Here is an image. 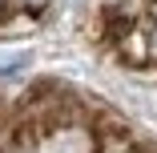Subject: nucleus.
<instances>
[{"label": "nucleus", "instance_id": "obj_3", "mask_svg": "<svg viewBox=\"0 0 157 153\" xmlns=\"http://www.w3.org/2000/svg\"><path fill=\"white\" fill-rule=\"evenodd\" d=\"M0 8H4V0H0Z\"/></svg>", "mask_w": 157, "mask_h": 153}, {"label": "nucleus", "instance_id": "obj_2", "mask_svg": "<svg viewBox=\"0 0 157 153\" xmlns=\"http://www.w3.org/2000/svg\"><path fill=\"white\" fill-rule=\"evenodd\" d=\"M149 52L157 56V20H153V28H149Z\"/></svg>", "mask_w": 157, "mask_h": 153}, {"label": "nucleus", "instance_id": "obj_1", "mask_svg": "<svg viewBox=\"0 0 157 153\" xmlns=\"http://www.w3.org/2000/svg\"><path fill=\"white\" fill-rule=\"evenodd\" d=\"M20 4H24V8H28V12H40V8H44V4H48V0H20Z\"/></svg>", "mask_w": 157, "mask_h": 153}]
</instances>
